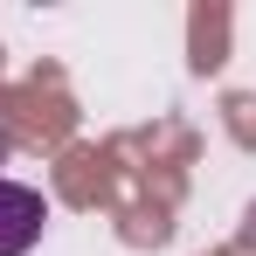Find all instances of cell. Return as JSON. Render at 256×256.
Masks as SVG:
<instances>
[{"label": "cell", "instance_id": "obj_1", "mask_svg": "<svg viewBox=\"0 0 256 256\" xmlns=\"http://www.w3.org/2000/svg\"><path fill=\"white\" fill-rule=\"evenodd\" d=\"M42 222H48V201L21 180H0V256H28L42 242Z\"/></svg>", "mask_w": 256, "mask_h": 256}]
</instances>
